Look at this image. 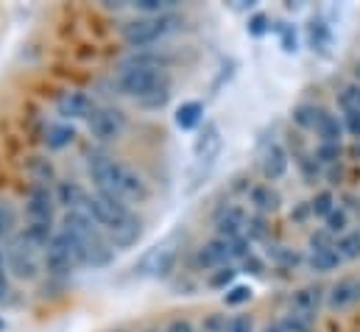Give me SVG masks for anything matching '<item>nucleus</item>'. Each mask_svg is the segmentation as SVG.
Wrapping results in <instances>:
<instances>
[{
    "label": "nucleus",
    "instance_id": "2f4dec72",
    "mask_svg": "<svg viewBox=\"0 0 360 332\" xmlns=\"http://www.w3.org/2000/svg\"><path fill=\"white\" fill-rule=\"evenodd\" d=\"M316 157H319L321 162H335V160L341 157V146H338V143H321L319 151H316Z\"/></svg>",
    "mask_w": 360,
    "mask_h": 332
},
{
    "label": "nucleus",
    "instance_id": "cd10ccee",
    "mask_svg": "<svg viewBox=\"0 0 360 332\" xmlns=\"http://www.w3.org/2000/svg\"><path fill=\"white\" fill-rule=\"evenodd\" d=\"M235 268L232 265H226V268H215V274H210V279H207V285L210 288H226L232 279H235Z\"/></svg>",
    "mask_w": 360,
    "mask_h": 332
},
{
    "label": "nucleus",
    "instance_id": "4c0bfd02",
    "mask_svg": "<svg viewBox=\"0 0 360 332\" xmlns=\"http://www.w3.org/2000/svg\"><path fill=\"white\" fill-rule=\"evenodd\" d=\"M266 332H288V327H285V321L279 319V321H274V324H269V327H266Z\"/></svg>",
    "mask_w": 360,
    "mask_h": 332
},
{
    "label": "nucleus",
    "instance_id": "b1692460",
    "mask_svg": "<svg viewBox=\"0 0 360 332\" xmlns=\"http://www.w3.org/2000/svg\"><path fill=\"white\" fill-rule=\"evenodd\" d=\"M14 226H17V212L8 201H0V241L11 238L14 235Z\"/></svg>",
    "mask_w": 360,
    "mask_h": 332
},
{
    "label": "nucleus",
    "instance_id": "473e14b6",
    "mask_svg": "<svg viewBox=\"0 0 360 332\" xmlns=\"http://www.w3.org/2000/svg\"><path fill=\"white\" fill-rule=\"evenodd\" d=\"M310 39H313V45H316V48H321V45H327V42H330V34H327L324 23H310ZM321 51H324V48H321Z\"/></svg>",
    "mask_w": 360,
    "mask_h": 332
},
{
    "label": "nucleus",
    "instance_id": "58836bf2",
    "mask_svg": "<svg viewBox=\"0 0 360 332\" xmlns=\"http://www.w3.org/2000/svg\"><path fill=\"white\" fill-rule=\"evenodd\" d=\"M8 293V285H6V271H0V299H6Z\"/></svg>",
    "mask_w": 360,
    "mask_h": 332
},
{
    "label": "nucleus",
    "instance_id": "4468645a",
    "mask_svg": "<svg viewBox=\"0 0 360 332\" xmlns=\"http://www.w3.org/2000/svg\"><path fill=\"white\" fill-rule=\"evenodd\" d=\"M260 167L266 173V179H279L285 170H288V154L279 143H269L263 157H260Z\"/></svg>",
    "mask_w": 360,
    "mask_h": 332
},
{
    "label": "nucleus",
    "instance_id": "a19ab883",
    "mask_svg": "<svg viewBox=\"0 0 360 332\" xmlns=\"http://www.w3.org/2000/svg\"><path fill=\"white\" fill-rule=\"evenodd\" d=\"M0 330H3V321H0Z\"/></svg>",
    "mask_w": 360,
    "mask_h": 332
},
{
    "label": "nucleus",
    "instance_id": "aec40b11",
    "mask_svg": "<svg viewBox=\"0 0 360 332\" xmlns=\"http://www.w3.org/2000/svg\"><path fill=\"white\" fill-rule=\"evenodd\" d=\"M321 305V288H302L293 296V310H304V313H316Z\"/></svg>",
    "mask_w": 360,
    "mask_h": 332
},
{
    "label": "nucleus",
    "instance_id": "c85d7f7f",
    "mask_svg": "<svg viewBox=\"0 0 360 332\" xmlns=\"http://www.w3.org/2000/svg\"><path fill=\"white\" fill-rule=\"evenodd\" d=\"M341 106H344V115L360 112V87H347L341 92Z\"/></svg>",
    "mask_w": 360,
    "mask_h": 332
},
{
    "label": "nucleus",
    "instance_id": "5701e85b",
    "mask_svg": "<svg viewBox=\"0 0 360 332\" xmlns=\"http://www.w3.org/2000/svg\"><path fill=\"white\" fill-rule=\"evenodd\" d=\"M335 249L341 254V260H358L360 257V232H347L341 235V241L335 243Z\"/></svg>",
    "mask_w": 360,
    "mask_h": 332
},
{
    "label": "nucleus",
    "instance_id": "a878e982",
    "mask_svg": "<svg viewBox=\"0 0 360 332\" xmlns=\"http://www.w3.org/2000/svg\"><path fill=\"white\" fill-rule=\"evenodd\" d=\"M134 6H137L140 11H146L148 17H154V14H165L168 8H174L176 0H137Z\"/></svg>",
    "mask_w": 360,
    "mask_h": 332
},
{
    "label": "nucleus",
    "instance_id": "f3484780",
    "mask_svg": "<svg viewBox=\"0 0 360 332\" xmlns=\"http://www.w3.org/2000/svg\"><path fill=\"white\" fill-rule=\"evenodd\" d=\"M324 117H327V109L313 106V103H304V106H299V109L293 112V120H296L302 129H307V132H316Z\"/></svg>",
    "mask_w": 360,
    "mask_h": 332
},
{
    "label": "nucleus",
    "instance_id": "423d86ee",
    "mask_svg": "<svg viewBox=\"0 0 360 332\" xmlns=\"http://www.w3.org/2000/svg\"><path fill=\"white\" fill-rule=\"evenodd\" d=\"M87 210H90L92 221H95L98 226H103V232L112 229V226H117L120 221H126V218L131 215L129 207H126L123 201H117V198H112V196H106V193H95V196H90Z\"/></svg>",
    "mask_w": 360,
    "mask_h": 332
},
{
    "label": "nucleus",
    "instance_id": "0eeeda50",
    "mask_svg": "<svg viewBox=\"0 0 360 332\" xmlns=\"http://www.w3.org/2000/svg\"><path fill=\"white\" fill-rule=\"evenodd\" d=\"M87 126H90L95 140L112 143V140H117L126 132V115L120 109H115V106H98L95 115L87 120Z\"/></svg>",
    "mask_w": 360,
    "mask_h": 332
},
{
    "label": "nucleus",
    "instance_id": "412c9836",
    "mask_svg": "<svg viewBox=\"0 0 360 332\" xmlns=\"http://www.w3.org/2000/svg\"><path fill=\"white\" fill-rule=\"evenodd\" d=\"M73 137H76L73 126H51V129H48V134H45V143H48V148L59 151V148L70 146V143H73Z\"/></svg>",
    "mask_w": 360,
    "mask_h": 332
},
{
    "label": "nucleus",
    "instance_id": "9b49d317",
    "mask_svg": "<svg viewBox=\"0 0 360 332\" xmlns=\"http://www.w3.org/2000/svg\"><path fill=\"white\" fill-rule=\"evenodd\" d=\"M140 235H143V224L134 215H129L117 226L106 229V241L112 243V249H129V246H134L140 241Z\"/></svg>",
    "mask_w": 360,
    "mask_h": 332
},
{
    "label": "nucleus",
    "instance_id": "7ed1b4c3",
    "mask_svg": "<svg viewBox=\"0 0 360 332\" xmlns=\"http://www.w3.org/2000/svg\"><path fill=\"white\" fill-rule=\"evenodd\" d=\"M221 148H224V137H221V129L215 126V123H207L204 126V132L198 134V140H195V146H193V154H195V162H193V173H190V187H195L207 173H210V167L215 165V160H218V154H221Z\"/></svg>",
    "mask_w": 360,
    "mask_h": 332
},
{
    "label": "nucleus",
    "instance_id": "bb28decb",
    "mask_svg": "<svg viewBox=\"0 0 360 332\" xmlns=\"http://www.w3.org/2000/svg\"><path fill=\"white\" fill-rule=\"evenodd\" d=\"M324 221H327V232H330V235H338V232H344V229H347L349 215H347L344 210H338V207H335Z\"/></svg>",
    "mask_w": 360,
    "mask_h": 332
},
{
    "label": "nucleus",
    "instance_id": "dca6fc26",
    "mask_svg": "<svg viewBox=\"0 0 360 332\" xmlns=\"http://www.w3.org/2000/svg\"><path fill=\"white\" fill-rule=\"evenodd\" d=\"M307 265L319 274H327V271H335L341 265V254L335 246L330 249H310V257H307Z\"/></svg>",
    "mask_w": 360,
    "mask_h": 332
},
{
    "label": "nucleus",
    "instance_id": "c756f323",
    "mask_svg": "<svg viewBox=\"0 0 360 332\" xmlns=\"http://www.w3.org/2000/svg\"><path fill=\"white\" fill-rule=\"evenodd\" d=\"M316 215H321V218H327L333 210H335V204H333V193H319L316 198H313V207H310Z\"/></svg>",
    "mask_w": 360,
    "mask_h": 332
},
{
    "label": "nucleus",
    "instance_id": "f8f14e48",
    "mask_svg": "<svg viewBox=\"0 0 360 332\" xmlns=\"http://www.w3.org/2000/svg\"><path fill=\"white\" fill-rule=\"evenodd\" d=\"M215 226H218V238H224V241H238V238H243V232H246V212L238 210V207H229V210H224V212L218 215Z\"/></svg>",
    "mask_w": 360,
    "mask_h": 332
},
{
    "label": "nucleus",
    "instance_id": "39448f33",
    "mask_svg": "<svg viewBox=\"0 0 360 332\" xmlns=\"http://www.w3.org/2000/svg\"><path fill=\"white\" fill-rule=\"evenodd\" d=\"M39 249L25 238V235H14L8 241L6 249V265L17 279H34L39 274V260H37Z\"/></svg>",
    "mask_w": 360,
    "mask_h": 332
},
{
    "label": "nucleus",
    "instance_id": "20e7f679",
    "mask_svg": "<svg viewBox=\"0 0 360 332\" xmlns=\"http://www.w3.org/2000/svg\"><path fill=\"white\" fill-rule=\"evenodd\" d=\"M165 84H171L165 70H148V68H123L120 79H117V87L123 89V95H129L134 101H143L146 95L157 92Z\"/></svg>",
    "mask_w": 360,
    "mask_h": 332
},
{
    "label": "nucleus",
    "instance_id": "9d476101",
    "mask_svg": "<svg viewBox=\"0 0 360 332\" xmlns=\"http://www.w3.org/2000/svg\"><path fill=\"white\" fill-rule=\"evenodd\" d=\"M95 101H92L87 92H65L59 95L56 101V112L65 117V120H90L95 115Z\"/></svg>",
    "mask_w": 360,
    "mask_h": 332
},
{
    "label": "nucleus",
    "instance_id": "2eb2a0df",
    "mask_svg": "<svg viewBox=\"0 0 360 332\" xmlns=\"http://www.w3.org/2000/svg\"><path fill=\"white\" fill-rule=\"evenodd\" d=\"M358 299H360V282H355V279H344V282H338L330 290V307L333 310H344V307L355 305Z\"/></svg>",
    "mask_w": 360,
    "mask_h": 332
},
{
    "label": "nucleus",
    "instance_id": "ea45409f",
    "mask_svg": "<svg viewBox=\"0 0 360 332\" xmlns=\"http://www.w3.org/2000/svg\"><path fill=\"white\" fill-rule=\"evenodd\" d=\"M0 271H3V254H0Z\"/></svg>",
    "mask_w": 360,
    "mask_h": 332
},
{
    "label": "nucleus",
    "instance_id": "f704fd0d",
    "mask_svg": "<svg viewBox=\"0 0 360 332\" xmlns=\"http://www.w3.org/2000/svg\"><path fill=\"white\" fill-rule=\"evenodd\" d=\"M344 126L349 129V134H352V137H360V112H349V115H344Z\"/></svg>",
    "mask_w": 360,
    "mask_h": 332
},
{
    "label": "nucleus",
    "instance_id": "393cba45",
    "mask_svg": "<svg viewBox=\"0 0 360 332\" xmlns=\"http://www.w3.org/2000/svg\"><path fill=\"white\" fill-rule=\"evenodd\" d=\"M252 296H255V290H252L249 285H235V288H229V290H226L224 302H226L229 307H238V305H246V302H252Z\"/></svg>",
    "mask_w": 360,
    "mask_h": 332
},
{
    "label": "nucleus",
    "instance_id": "c9c22d12",
    "mask_svg": "<svg viewBox=\"0 0 360 332\" xmlns=\"http://www.w3.org/2000/svg\"><path fill=\"white\" fill-rule=\"evenodd\" d=\"M165 332H193V327H190V321H181V319H176V321H171V324L165 327Z\"/></svg>",
    "mask_w": 360,
    "mask_h": 332
},
{
    "label": "nucleus",
    "instance_id": "e433bc0d",
    "mask_svg": "<svg viewBox=\"0 0 360 332\" xmlns=\"http://www.w3.org/2000/svg\"><path fill=\"white\" fill-rule=\"evenodd\" d=\"M249 31L260 37V34L266 31V17H255V20H252V28H249Z\"/></svg>",
    "mask_w": 360,
    "mask_h": 332
},
{
    "label": "nucleus",
    "instance_id": "ddd939ff",
    "mask_svg": "<svg viewBox=\"0 0 360 332\" xmlns=\"http://www.w3.org/2000/svg\"><path fill=\"white\" fill-rule=\"evenodd\" d=\"M56 201L62 207H68V212H84L87 201H90V193L76 181H62L59 190H56Z\"/></svg>",
    "mask_w": 360,
    "mask_h": 332
},
{
    "label": "nucleus",
    "instance_id": "7c9ffc66",
    "mask_svg": "<svg viewBox=\"0 0 360 332\" xmlns=\"http://www.w3.org/2000/svg\"><path fill=\"white\" fill-rule=\"evenodd\" d=\"M269 254L276 260V262H282V265H296L302 257L296 254L293 249H285V246H271L269 249Z\"/></svg>",
    "mask_w": 360,
    "mask_h": 332
},
{
    "label": "nucleus",
    "instance_id": "1a4fd4ad",
    "mask_svg": "<svg viewBox=\"0 0 360 332\" xmlns=\"http://www.w3.org/2000/svg\"><path fill=\"white\" fill-rule=\"evenodd\" d=\"M56 198H53V193L45 187V184H34V190H31V196H28V224H34V226H53V210H56V204H53Z\"/></svg>",
    "mask_w": 360,
    "mask_h": 332
},
{
    "label": "nucleus",
    "instance_id": "f257e3e1",
    "mask_svg": "<svg viewBox=\"0 0 360 332\" xmlns=\"http://www.w3.org/2000/svg\"><path fill=\"white\" fill-rule=\"evenodd\" d=\"M92 181L98 187V193H106L117 201H123L126 207L129 204H143L148 198V187L146 181L131 170L129 165L106 157V154H92L90 162H87Z\"/></svg>",
    "mask_w": 360,
    "mask_h": 332
},
{
    "label": "nucleus",
    "instance_id": "f03ea898",
    "mask_svg": "<svg viewBox=\"0 0 360 332\" xmlns=\"http://www.w3.org/2000/svg\"><path fill=\"white\" fill-rule=\"evenodd\" d=\"M179 25V17L174 14H154V17H137L123 25V39L131 48H148L160 42L165 34H171Z\"/></svg>",
    "mask_w": 360,
    "mask_h": 332
},
{
    "label": "nucleus",
    "instance_id": "6ab92c4d",
    "mask_svg": "<svg viewBox=\"0 0 360 332\" xmlns=\"http://www.w3.org/2000/svg\"><path fill=\"white\" fill-rule=\"evenodd\" d=\"M252 204L260 212H274V210H279V196H276V190H271V184H260L252 190Z\"/></svg>",
    "mask_w": 360,
    "mask_h": 332
},
{
    "label": "nucleus",
    "instance_id": "4be33fe9",
    "mask_svg": "<svg viewBox=\"0 0 360 332\" xmlns=\"http://www.w3.org/2000/svg\"><path fill=\"white\" fill-rule=\"evenodd\" d=\"M285 327L288 332H310L316 324V313H304V310H290L285 319Z\"/></svg>",
    "mask_w": 360,
    "mask_h": 332
},
{
    "label": "nucleus",
    "instance_id": "a211bd4d",
    "mask_svg": "<svg viewBox=\"0 0 360 332\" xmlns=\"http://www.w3.org/2000/svg\"><path fill=\"white\" fill-rule=\"evenodd\" d=\"M201 120H204V106L198 101H187V103H181L179 109H176V126L184 129V132L195 129Z\"/></svg>",
    "mask_w": 360,
    "mask_h": 332
},
{
    "label": "nucleus",
    "instance_id": "6e6552de",
    "mask_svg": "<svg viewBox=\"0 0 360 332\" xmlns=\"http://www.w3.org/2000/svg\"><path fill=\"white\" fill-rule=\"evenodd\" d=\"M176 257H179V249H176V235H174V238H168V241L157 243L154 249L143 257L140 271H143V274H148V276H160V279H165V276L174 271Z\"/></svg>",
    "mask_w": 360,
    "mask_h": 332
},
{
    "label": "nucleus",
    "instance_id": "72a5a7b5",
    "mask_svg": "<svg viewBox=\"0 0 360 332\" xmlns=\"http://www.w3.org/2000/svg\"><path fill=\"white\" fill-rule=\"evenodd\" d=\"M226 332H252V319L249 316H238L226 324Z\"/></svg>",
    "mask_w": 360,
    "mask_h": 332
}]
</instances>
